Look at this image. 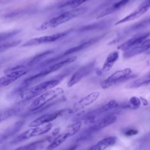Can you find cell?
Masks as SVG:
<instances>
[{
    "label": "cell",
    "instance_id": "6da1fadb",
    "mask_svg": "<svg viewBox=\"0 0 150 150\" xmlns=\"http://www.w3.org/2000/svg\"><path fill=\"white\" fill-rule=\"evenodd\" d=\"M87 9L86 8H76L71 10L64 12L57 16H55L47 21H45L40 24L38 28V30H44L50 28H54L62 25L74 18L84 13Z\"/></svg>",
    "mask_w": 150,
    "mask_h": 150
},
{
    "label": "cell",
    "instance_id": "9a60e30c",
    "mask_svg": "<svg viewBox=\"0 0 150 150\" xmlns=\"http://www.w3.org/2000/svg\"><path fill=\"white\" fill-rule=\"evenodd\" d=\"M117 120V117L115 115H107L96 122L93 125L88 128V131L89 132H97L114 123Z\"/></svg>",
    "mask_w": 150,
    "mask_h": 150
},
{
    "label": "cell",
    "instance_id": "277c9868",
    "mask_svg": "<svg viewBox=\"0 0 150 150\" xmlns=\"http://www.w3.org/2000/svg\"><path fill=\"white\" fill-rule=\"evenodd\" d=\"M77 59V56H71V57H68L62 60H60L58 62H56L49 66H48L47 67L44 69L43 70H42L41 71H40L39 73L26 79L23 83V85L26 86L28 85L29 83H32L33 81L36 80L37 79L46 76V75L50 74L52 73H53L57 70H58L59 69H61L62 67H63L64 66L68 65L73 62H74V61H76Z\"/></svg>",
    "mask_w": 150,
    "mask_h": 150
},
{
    "label": "cell",
    "instance_id": "3957f363",
    "mask_svg": "<svg viewBox=\"0 0 150 150\" xmlns=\"http://www.w3.org/2000/svg\"><path fill=\"white\" fill-rule=\"evenodd\" d=\"M64 93V90L61 87L53 88L42 93L36 97L32 103L30 104L29 111L30 112L36 111L47 104H50L52 101L58 98Z\"/></svg>",
    "mask_w": 150,
    "mask_h": 150
},
{
    "label": "cell",
    "instance_id": "f1b7e54d",
    "mask_svg": "<svg viewBox=\"0 0 150 150\" xmlns=\"http://www.w3.org/2000/svg\"><path fill=\"white\" fill-rule=\"evenodd\" d=\"M141 101L140 99L135 96H133L131 97L129 100V104L130 107L134 109L138 108L141 104Z\"/></svg>",
    "mask_w": 150,
    "mask_h": 150
},
{
    "label": "cell",
    "instance_id": "52a82bcc",
    "mask_svg": "<svg viewBox=\"0 0 150 150\" xmlns=\"http://www.w3.org/2000/svg\"><path fill=\"white\" fill-rule=\"evenodd\" d=\"M131 72L132 70L130 68H125L117 70L104 80L102 81L100 84L101 86L104 89L108 88L111 86L115 84H118L128 79Z\"/></svg>",
    "mask_w": 150,
    "mask_h": 150
},
{
    "label": "cell",
    "instance_id": "8992f818",
    "mask_svg": "<svg viewBox=\"0 0 150 150\" xmlns=\"http://www.w3.org/2000/svg\"><path fill=\"white\" fill-rule=\"evenodd\" d=\"M81 127V122H76L68 125L63 132L56 137L47 146V149H53L63 144L69 137L75 135Z\"/></svg>",
    "mask_w": 150,
    "mask_h": 150
},
{
    "label": "cell",
    "instance_id": "d6986e66",
    "mask_svg": "<svg viewBox=\"0 0 150 150\" xmlns=\"http://www.w3.org/2000/svg\"><path fill=\"white\" fill-rule=\"evenodd\" d=\"M116 141L117 138L115 137H108L101 139L89 149L92 150H104L113 145Z\"/></svg>",
    "mask_w": 150,
    "mask_h": 150
},
{
    "label": "cell",
    "instance_id": "484cf974",
    "mask_svg": "<svg viewBox=\"0 0 150 150\" xmlns=\"http://www.w3.org/2000/svg\"><path fill=\"white\" fill-rule=\"evenodd\" d=\"M21 41V40H14L12 42H8L0 44V53L5 51L11 47H15L19 45Z\"/></svg>",
    "mask_w": 150,
    "mask_h": 150
},
{
    "label": "cell",
    "instance_id": "7402d4cb",
    "mask_svg": "<svg viewBox=\"0 0 150 150\" xmlns=\"http://www.w3.org/2000/svg\"><path fill=\"white\" fill-rule=\"evenodd\" d=\"M131 1H132V0H120L119 1H118L117 2L114 4L113 5H112L111 7H110L108 9H107L105 10L104 12H101L99 15H98L97 18L103 17L105 15H109V14L115 12V11H117V10L121 8L122 7L124 6L125 5H126Z\"/></svg>",
    "mask_w": 150,
    "mask_h": 150
},
{
    "label": "cell",
    "instance_id": "8fae6325",
    "mask_svg": "<svg viewBox=\"0 0 150 150\" xmlns=\"http://www.w3.org/2000/svg\"><path fill=\"white\" fill-rule=\"evenodd\" d=\"M149 0H145L135 11L125 16L124 18L115 22V25H118L129 21L135 20L143 15L149 8Z\"/></svg>",
    "mask_w": 150,
    "mask_h": 150
},
{
    "label": "cell",
    "instance_id": "4dcf8cb0",
    "mask_svg": "<svg viewBox=\"0 0 150 150\" xmlns=\"http://www.w3.org/2000/svg\"><path fill=\"white\" fill-rule=\"evenodd\" d=\"M140 98H141V100H142V103L144 104V105H147L148 104V101L145 99H144L142 97H141Z\"/></svg>",
    "mask_w": 150,
    "mask_h": 150
},
{
    "label": "cell",
    "instance_id": "ac0fdd59",
    "mask_svg": "<svg viewBox=\"0 0 150 150\" xmlns=\"http://www.w3.org/2000/svg\"><path fill=\"white\" fill-rule=\"evenodd\" d=\"M100 97V93L98 91L92 92L84 97L80 100L75 105L74 109L75 110H79L95 102Z\"/></svg>",
    "mask_w": 150,
    "mask_h": 150
},
{
    "label": "cell",
    "instance_id": "2e32d148",
    "mask_svg": "<svg viewBox=\"0 0 150 150\" xmlns=\"http://www.w3.org/2000/svg\"><path fill=\"white\" fill-rule=\"evenodd\" d=\"M149 36V33L148 32L147 33H144L140 35L136 36L135 37H133L121 45H120L117 49L118 50H121L122 51H125L126 50H128L136 45H138L139 44H141L142 43L145 39H146Z\"/></svg>",
    "mask_w": 150,
    "mask_h": 150
},
{
    "label": "cell",
    "instance_id": "30bf717a",
    "mask_svg": "<svg viewBox=\"0 0 150 150\" xmlns=\"http://www.w3.org/2000/svg\"><path fill=\"white\" fill-rule=\"evenodd\" d=\"M28 72L26 69H20L13 70L6 72V73L0 77V88L7 86L10 84L15 81L22 76L26 74Z\"/></svg>",
    "mask_w": 150,
    "mask_h": 150
},
{
    "label": "cell",
    "instance_id": "cb8c5ba5",
    "mask_svg": "<svg viewBox=\"0 0 150 150\" xmlns=\"http://www.w3.org/2000/svg\"><path fill=\"white\" fill-rule=\"evenodd\" d=\"M89 1L90 0H69L62 4L59 8H71V9L76 8L83 3Z\"/></svg>",
    "mask_w": 150,
    "mask_h": 150
},
{
    "label": "cell",
    "instance_id": "44dd1931",
    "mask_svg": "<svg viewBox=\"0 0 150 150\" xmlns=\"http://www.w3.org/2000/svg\"><path fill=\"white\" fill-rule=\"evenodd\" d=\"M150 81V74L149 72H148L146 74L143 75L142 76L137 79L136 80L129 83L127 86L128 88H135L139 87L141 86L148 84Z\"/></svg>",
    "mask_w": 150,
    "mask_h": 150
},
{
    "label": "cell",
    "instance_id": "7a4b0ae2",
    "mask_svg": "<svg viewBox=\"0 0 150 150\" xmlns=\"http://www.w3.org/2000/svg\"><path fill=\"white\" fill-rule=\"evenodd\" d=\"M60 82V80L52 79L43 81L28 88H23L19 93L18 99L24 101L35 98L47 90L56 87Z\"/></svg>",
    "mask_w": 150,
    "mask_h": 150
},
{
    "label": "cell",
    "instance_id": "5bb4252c",
    "mask_svg": "<svg viewBox=\"0 0 150 150\" xmlns=\"http://www.w3.org/2000/svg\"><path fill=\"white\" fill-rule=\"evenodd\" d=\"M62 111H58L51 113H47L45 114L38 118L35 119L33 120L29 124V127H37V126H40L49 122H52V121L54 120L57 118V117L62 113Z\"/></svg>",
    "mask_w": 150,
    "mask_h": 150
},
{
    "label": "cell",
    "instance_id": "7c38bea8",
    "mask_svg": "<svg viewBox=\"0 0 150 150\" xmlns=\"http://www.w3.org/2000/svg\"><path fill=\"white\" fill-rule=\"evenodd\" d=\"M98 40V39L97 38H94V39H90L88 41H86V42H84L76 46H74V47H73L68 50H67L66 51H65L63 53L61 54L60 55H59L57 56H56V57H54V58H52L51 59H49L48 60H47L46 62H45L43 64H50L51 63H53V62H55V61H58L59 60L61 59L62 58L64 57V56H68L70 54H72L74 52H76L77 51H79V50H83L88 46H90V45H91L93 43L97 42Z\"/></svg>",
    "mask_w": 150,
    "mask_h": 150
},
{
    "label": "cell",
    "instance_id": "83f0119b",
    "mask_svg": "<svg viewBox=\"0 0 150 150\" xmlns=\"http://www.w3.org/2000/svg\"><path fill=\"white\" fill-rule=\"evenodd\" d=\"M19 30H12L10 32H3V33H0V42H4L6 40V39L15 36L16 35Z\"/></svg>",
    "mask_w": 150,
    "mask_h": 150
},
{
    "label": "cell",
    "instance_id": "9c48e42d",
    "mask_svg": "<svg viewBox=\"0 0 150 150\" xmlns=\"http://www.w3.org/2000/svg\"><path fill=\"white\" fill-rule=\"evenodd\" d=\"M95 66V61H92L88 64L83 66L77 70L71 76L67 82V87H70L79 82L82 79L88 76L93 70Z\"/></svg>",
    "mask_w": 150,
    "mask_h": 150
},
{
    "label": "cell",
    "instance_id": "d4e9b609",
    "mask_svg": "<svg viewBox=\"0 0 150 150\" xmlns=\"http://www.w3.org/2000/svg\"><path fill=\"white\" fill-rule=\"evenodd\" d=\"M52 53V51H46L43 53H42L40 54H38L37 56L33 57L27 64L28 66H32L35 64H36L38 62H39L41 59H42L44 57H45L46 55Z\"/></svg>",
    "mask_w": 150,
    "mask_h": 150
},
{
    "label": "cell",
    "instance_id": "5b68a950",
    "mask_svg": "<svg viewBox=\"0 0 150 150\" xmlns=\"http://www.w3.org/2000/svg\"><path fill=\"white\" fill-rule=\"evenodd\" d=\"M53 124L50 122L37 127H32L26 130L16 137H15L11 142V144H16L30 138L43 135L49 132L52 128Z\"/></svg>",
    "mask_w": 150,
    "mask_h": 150
},
{
    "label": "cell",
    "instance_id": "e0dca14e",
    "mask_svg": "<svg viewBox=\"0 0 150 150\" xmlns=\"http://www.w3.org/2000/svg\"><path fill=\"white\" fill-rule=\"evenodd\" d=\"M25 121L20 120L13 124L12 125L8 127L5 130L0 133V144L4 142L9 137L15 135L18 131L21 129Z\"/></svg>",
    "mask_w": 150,
    "mask_h": 150
},
{
    "label": "cell",
    "instance_id": "ba28073f",
    "mask_svg": "<svg viewBox=\"0 0 150 150\" xmlns=\"http://www.w3.org/2000/svg\"><path fill=\"white\" fill-rule=\"evenodd\" d=\"M70 32V30H69L57 33L50 35H46V36H43L40 37L32 38L31 39L28 40L26 42H25L22 45V46H23V47L32 46H36V45H39L41 44L53 42L66 36Z\"/></svg>",
    "mask_w": 150,
    "mask_h": 150
},
{
    "label": "cell",
    "instance_id": "4316f807",
    "mask_svg": "<svg viewBox=\"0 0 150 150\" xmlns=\"http://www.w3.org/2000/svg\"><path fill=\"white\" fill-rule=\"evenodd\" d=\"M117 106V103L116 102L115 100H110L108 103L100 107L99 109H98V112H105L107 111H108L115 107Z\"/></svg>",
    "mask_w": 150,
    "mask_h": 150
},
{
    "label": "cell",
    "instance_id": "f546056e",
    "mask_svg": "<svg viewBox=\"0 0 150 150\" xmlns=\"http://www.w3.org/2000/svg\"><path fill=\"white\" fill-rule=\"evenodd\" d=\"M138 132L137 129H129L127 131H126L124 133L125 135L126 136H132V135H135L136 134H137Z\"/></svg>",
    "mask_w": 150,
    "mask_h": 150
},
{
    "label": "cell",
    "instance_id": "ffe728a7",
    "mask_svg": "<svg viewBox=\"0 0 150 150\" xmlns=\"http://www.w3.org/2000/svg\"><path fill=\"white\" fill-rule=\"evenodd\" d=\"M119 58V52L117 50L111 52L107 57L102 67L101 71L106 72L109 71Z\"/></svg>",
    "mask_w": 150,
    "mask_h": 150
},
{
    "label": "cell",
    "instance_id": "4fadbf2b",
    "mask_svg": "<svg viewBox=\"0 0 150 150\" xmlns=\"http://www.w3.org/2000/svg\"><path fill=\"white\" fill-rule=\"evenodd\" d=\"M150 40L148 38L142 43L136 45L128 50L124 51L123 56L125 58H129L135 55L139 54L143 52H146L149 49L150 47Z\"/></svg>",
    "mask_w": 150,
    "mask_h": 150
},
{
    "label": "cell",
    "instance_id": "603a6c76",
    "mask_svg": "<svg viewBox=\"0 0 150 150\" xmlns=\"http://www.w3.org/2000/svg\"><path fill=\"white\" fill-rule=\"evenodd\" d=\"M19 111L18 108H8L0 111V122L15 115Z\"/></svg>",
    "mask_w": 150,
    "mask_h": 150
}]
</instances>
